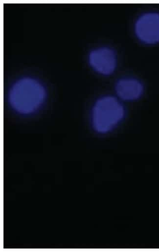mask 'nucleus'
<instances>
[{"mask_svg":"<svg viewBox=\"0 0 159 252\" xmlns=\"http://www.w3.org/2000/svg\"><path fill=\"white\" fill-rule=\"evenodd\" d=\"M88 61L91 67L96 72L103 75H110L116 68V55L111 48L101 47L90 52Z\"/></svg>","mask_w":159,"mask_h":252,"instance_id":"4","label":"nucleus"},{"mask_svg":"<svg viewBox=\"0 0 159 252\" xmlns=\"http://www.w3.org/2000/svg\"><path fill=\"white\" fill-rule=\"evenodd\" d=\"M46 91L43 84L30 77L23 78L15 83L8 94L11 107L21 114H27L38 110L44 103Z\"/></svg>","mask_w":159,"mask_h":252,"instance_id":"1","label":"nucleus"},{"mask_svg":"<svg viewBox=\"0 0 159 252\" xmlns=\"http://www.w3.org/2000/svg\"><path fill=\"white\" fill-rule=\"evenodd\" d=\"M115 91L121 99L131 101L137 100L141 96L144 87L141 82L136 79L124 78L117 81Z\"/></svg>","mask_w":159,"mask_h":252,"instance_id":"5","label":"nucleus"},{"mask_svg":"<svg viewBox=\"0 0 159 252\" xmlns=\"http://www.w3.org/2000/svg\"><path fill=\"white\" fill-rule=\"evenodd\" d=\"M124 116L125 109L121 102L114 96H104L97 99L92 108V126L98 133L105 134L117 126Z\"/></svg>","mask_w":159,"mask_h":252,"instance_id":"2","label":"nucleus"},{"mask_svg":"<svg viewBox=\"0 0 159 252\" xmlns=\"http://www.w3.org/2000/svg\"><path fill=\"white\" fill-rule=\"evenodd\" d=\"M135 31L141 41L148 44L159 42V13L151 12L140 15L136 22Z\"/></svg>","mask_w":159,"mask_h":252,"instance_id":"3","label":"nucleus"}]
</instances>
